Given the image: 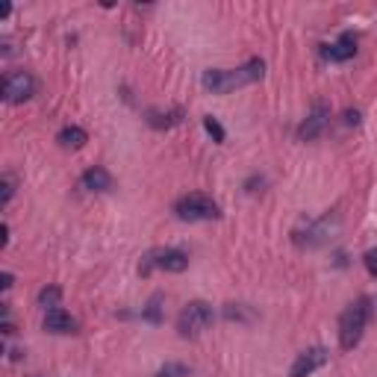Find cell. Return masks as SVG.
<instances>
[{
  "mask_svg": "<svg viewBox=\"0 0 377 377\" xmlns=\"http://www.w3.org/2000/svg\"><path fill=\"white\" fill-rule=\"evenodd\" d=\"M266 74V62L262 59H248L239 68H230V71H221V68H209L204 74V89H209L212 94H227L233 89H242V86H251L257 80H262Z\"/></svg>",
  "mask_w": 377,
  "mask_h": 377,
  "instance_id": "cell-1",
  "label": "cell"
},
{
  "mask_svg": "<svg viewBox=\"0 0 377 377\" xmlns=\"http://www.w3.org/2000/svg\"><path fill=\"white\" fill-rule=\"evenodd\" d=\"M369 316H371L369 298H359L357 304H351L345 313H342V319H339V345L345 351H354L359 345V339H363V333H366Z\"/></svg>",
  "mask_w": 377,
  "mask_h": 377,
  "instance_id": "cell-2",
  "label": "cell"
},
{
  "mask_svg": "<svg viewBox=\"0 0 377 377\" xmlns=\"http://www.w3.org/2000/svg\"><path fill=\"white\" fill-rule=\"evenodd\" d=\"M212 319H216V313H212V307L206 301H189L177 316V330L183 339H194L212 324Z\"/></svg>",
  "mask_w": 377,
  "mask_h": 377,
  "instance_id": "cell-3",
  "label": "cell"
},
{
  "mask_svg": "<svg viewBox=\"0 0 377 377\" xmlns=\"http://www.w3.org/2000/svg\"><path fill=\"white\" fill-rule=\"evenodd\" d=\"M174 212H177L180 221H212V218L221 216L218 204L212 201V198H206V194H198V192L183 194V198L177 201Z\"/></svg>",
  "mask_w": 377,
  "mask_h": 377,
  "instance_id": "cell-4",
  "label": "cell"
},
{
  "mask_svg": "<svg viewBox=\"0 0 377 377\" xmlns=\"http://www.w3.org/2000/svg\"><path fill=\"white\" fill-rule=\"evenodd\" d=\"M151 268L180 274V271L189 268V254H183L180 248H156V251H151V254L142 259V271L147 274Z\"/></svg>",
  "mask_w": 377,
  "mask_h": 377,
  "instance_id": "cell-5",
  "label": "cell"
},
{
  "mask_svg": "<svg viewBox=\"0 0 377 377\" xmlns=\"http://www.w3.org/2000/svg\"><path fill=\"white\" fill-rule=\"evenodd\" d=\"M32 92H36V83H32V77L27 71H12L6 74L4 80V97L6 104H24L32 97Z\"/></svg>",
  "mask_w": 377,
  "mask_h": 377,
  "instance_id": "cell-6",
  "label": "cell"
},
{
  "mask_svg": "<svg viewBox=\"0 0 377 377\" xmlns=\"http://www.w3.org/2000/svg\"><path fill=\"white\" fill-rule=\"evenodd\" d=\"M327 363V351L324 348H307L304 354H298V359L292 363L289 377H309L313 371H319Z\"/></svg>",
  "mask_w": 377,
  "mask_h": 377,
  "instance_id": "cell-7",
  "label": "cell"
},
{
  "mask_svg": "<svg viewBox=\"0 0 377 377\" xmlns=\"http://www.w3.org/2000/svg\"><path fill=\"white\" fill-rule=\"evenodd\" d=\"M327 121H330V112H327L324 106H316L313 112L307 116V121L298 127V139L301 142H313L321 136V130L327 127Z\"/></svg>",
  "mask_w": 377,
  "mask_h": 377,
  "instance_id": "cell-8",
  "label": "cell"
},
{
  "mask_svg": "<svg viewBox=\"0 0 377 377\" xmlns=\"http://www.w3.org/2000/svg\"><path fill=\"white\" fill-rule=\"evenodd\" d=\"M44 330L47 333H74L77 321L65 313L62 307H56V309H47V313H44Z\"/></svg>",
  "mask_w": 377,
  "mask_h": 377,
  "instance_id": "cell-9",
  "label": "cell"
},
{
  "mask_svg": "<svg viewBox=\"0 0 377 377\" xmlns=\"http://www.w3.org/2000/svg\"><path fill=\"white\" fill-rule=\"evenodd\" d=\"M354 54H357V39L351 36V32H345L339 42L324 47V56L330 62H348V59H354Z\"/></svg>",
  "mask_w": 377,
  "mask_h": 377,
  "instance_id": "cell-10",
  "label": "cell"
},
{
  "mask_svg": "<svg viewBox=\"0 0 377 377\" xmlns=\"http://www.w3.org/2000/svg\"><path fill=\"white\" fill-rule=\"evenodd\" d=\"M80 186L89 189V192H109L112 189V174L106 168H101V166H94V168H89L83 177H80Z\"/></svg>",
  "mask_w": 377,
  "mask_h": 377,
  "instance_id": "cell-11",
  "label": "cell"
},
{
  "mask_svg": "<svg viewBox=\"0 0 377 377\" xmlns=\"http://www.w3.org/2000/svg\"><path fill=\"white\" fill-rule=\"evenodd\" d=\"M183 121V109H168V112H159V109H151L147 112V124L154 130H171Z\"/></svg>",
  "mask_w": 377,
  "mask_h": 377,
  "instance_id": "cell-12",
  "label": "cell"
},
{
  "mask_svg": "<svg viewBox=\"0 0 377 377\" xmlns=\"http://www.w3.org/2000/svg\"><path fill=\"white\" fill-rule=\"evenodd\" d=\"M56 142H59L62 147H83V144L89 142V136H86L83 127H65V130H59Z\"/></svg>",
  "mask_w": 377,
  "mask_h": 377,
  "instance_id": "cell-13",
  "label": "cell"
},
{
  "mask_svg": "<svg viewBox=\"0 0 377 377\" xmlns=\"http://www.w3.org/2000/svg\"><path fill=\"white\" fill-rule=\"evenodd\" d=\"M59 295H62V292H59L56 286H47V289H42V292H39V307H44V309L51 307V309H56V304H59Z\"/></svg>",
  "mask_w": 377,
  "mask_h": 377,
  "instance_id": "cell-14",
  "label": "cell"
},
{
  "mask_svg": "<svg viewBox=\"0 0 377 377\" xmlns=\"http://www.w3.org/2000/svg\"><path fill=\"white\" fill-rule=\"evenodd\" d=\"M154 377H189V366H183V363H168V366H162Z\"/></svg>",
  "mask_w": 377,
  "mask_h": 377,
  "instance_id": "cell-15",
  "label": "cell"
},
{
  "mask_svg": "<svg viewBox=\"0 0 377 377\" xmlns=\"http://www.w3.org/2000/svg\"><path fill=\"white\" fill-rule=\"evenodd\" d=\"M204 130H206V133H209L212 139H216V142H224V139H227L224 127H221L216 118H212V116H206V118H204Z\"/></svg>",
  "mask_w": 377,
  "mask_h": 377,
  "instance_id": "cell-16",
  "label": "cell"
},
{
  "mask_svg": "<svg viewBox=\"0 0 377 377\" xmlns=\"http://www.w3.org/2000/svg\"><path fill=\"white\" fill-rule=\"evenodd\" d=\"M363 262H366V268H369V274H371V277H377V248H371V251H366V257H363Z\"/></svg>",
  "mask_w": 377,
  "mask_h": 377,
  "instance_id": "cell-17",
  "label": "cell"
},
{
  "mask_svg": "<svg viewBox=\"0 0 377 377\" xmlns=\"http://www.w3.org/2000/svg\"><path fill=\"white\" fill-rule=\"evenodd\" d=\"M142 316H144L147 321H154V324H156V321H159V298H154L151 304H147V309H144Z\"/></svg>",
  "mask_w": 377,
  "mask_h": 377,
  "instance_id": "cell-18",
  "label": "cell"
},
{
  "mask_svg": "<svg viewBox=\"0 0 377 377\" xmlns=\"http://www.w3.org/2000/svg\"><path fill=\"white\" fill-rule=\"evenodd\" d=\"M12 194H15V180L6 174V177H4V206L12 201Z\"/></svg>",
  "mask_w": 377,
  "mask_h": 377,
  "instance_id": "cell-19",
  "label": "cell"
},
{
  "mask_svg": "<svg viewBox=\"0 0 377 377\" xmlns=\"http://www.w3.org/2000/svg\"><path fill=\"white\" fill-rule=\"evenodd\" d=\"M345 124H354V127L359 124V112H357V109H348V112H345Z\"/></svg>",
  "mask_w": 377,
  "mask_h": 377,
  "instance_id": "cell-20",
  "label": "cell"
}]
</instances>
